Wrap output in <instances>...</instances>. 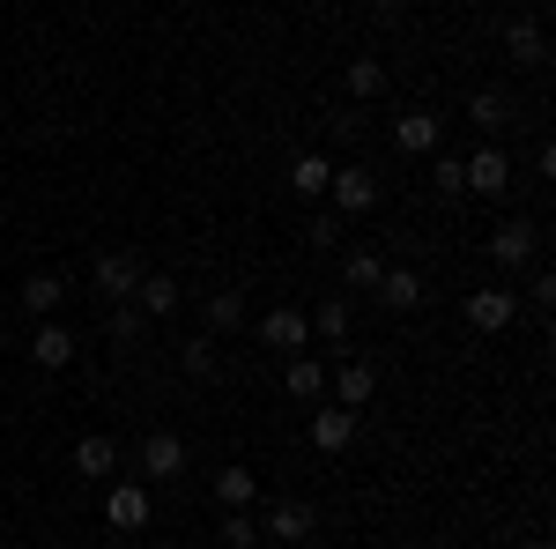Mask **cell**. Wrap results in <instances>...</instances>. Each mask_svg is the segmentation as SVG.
I'll return each instance as SVG.
<instances>
[{"mask_svg":"<svg viewBox=\"0 0 556 549\" xmlns=\"http://www.w3.org/2000/svg\"><path fill=\"white\" fill-rule=\"evenodd\" d=\"M208 335H245V297L238 290H208Z\"/></svg>","mask_w":556,"mask_h":549,"instance_id":"ffe728a7","label":"cell"},{"mask_svg":"<svg viewBox=\"0 0 556 549\" xmlns=\"http://www.w3.org/2000/svg\"><path fill=\"white\" fill-rule=\"evenodd\" d=\"M134 304L149 312V327H164L178 304H186V290H178V275H156V267H149V275H141V290H134Z\"/></svg>","mask_w":556,"mask_h":549,"instance_id":"30bf717a","label":"cell"},{"mask_svg":"<svg viewBox=\"0 0 556 549\" xmlns=\"http://www.w3.org/2000/svg\"><path fill=\"white\" fill-rule=\"evenodd\" d=\"M334 230H342V215H312V230H304V238H312V246H334Z\"/></svg>","mask_w":556,"mask_h":549,"instance_id":"4dcf8cb0","label":"cell"},{"mask_svg":"<svg viewBox=\"0 0 556 549\" xmlns=\"http://www.w3.org/2000/svg\"><path fill=\"white\" fill-rule=\"evenodd\" d=\"M513 320H519L513 290H497V283H490V290H475V297H468V327H475V335H505Z\"/></svg>","mask_w":556,"mask_h":549,"instance_id":"ba28073f","label":"cell"},{"mask_svg":"<svg viewBox=\"0 0 556 549\" xmlns=\"http://www.w3.org/2000/svg\"><path fill=\"white\" fill-rule=\"evenodd\" d=\"M156 520V490L149 483H112V498H104V527L112 535H141Z\"/></svg>","mask_w":556,"mask_h":549,"instance_id":"6da1fadb","label":"cell"},{"mask_svg":"<svg viewBox=\"0 0 556 549\" xmlns=\"http://www.w3.org/2000/svg\"><path fill=\"white\" fill-rule=\"evenodd\" d=\"M0 542H8V520H0Z\"/></svg>","mask_w":556,"mask_h":549,"instance_id":"1f68e13d","label":"cell"},{"mask_svg":"<svg viewBox=\"0 0 556 549\" xmlns=\"http://www.w3.org/2000/svg\"><path fill=\"white\" fill-rule=\"evenodd\" d=\"M156 549H178V542H156Z\"/></svg>","mask_w":556,"mask_h":549,"instance_id":"836d02e7","label":"cell"},{"mask_svg":"<svg viewBox=\"0 0 556 549\" xmlns=\"http://www.w3.org/2000/svg\"><path fill=\"white\" fill-rule=\"evenodd\" d=\"M460 164H468V194H513V157H505L497 141H482Z\"/></svg>","mask_w":556,"mask_h":549,"instance_id":"52a82bcc","label":"cell"},{"mask_svg":"<svg viewBox=\"0 0 556 549\" xmlns=\"http://www.w3.org/2000/svg\"><path fill=\"white\" fill-rule=\"evenodd\" d=\"M178 364H186L193 379H208V372H215V335H186V349H178Z\"/></svg>","mask_w":556,"mask_h":549,"instance_id":"f1b7e54d","label":"cell"},{"mask_svg":"<svg viewBox=\"0 0 556 549\" xmlns=\"http://www.w3.org/2000/svg\"><path fill=\"white\" fill-rule=\"evenodd\" d=\"M253 520H260V535H267V542H304V535L319 527V512L304 506V498H282V506L253 512Z\"/></svg>","mask_w":556,"mask_h":549,"instance_id":"8992f818","label":"cell"},{"mask_svg":"<svg viewBox=\"0 0 556 549\" xmlns=\"http://www.w3.org/2000/svg\"><path fill=\"white\" fill-rule=\"evenodd\" d=\"M260 341H267V349H282V357H298L304 341H312V320H304V312H290V304H275V312L260 320Z\"/></svg>","mask_w":556,"mask_h":549,"instance_id":"8fae6325","label":"cell"},{"mask_svg":"<svg viewBox=\"0 0 556 549\" xmlns=\"http://www.w3.org/2000/svg\"><path fill=\"white\" fill-rule=\"evenodd\" d=\"M215 506H223V512H253L260 506L253 467H215Z\"/></svg>","mask_w":556,"mask_h":549,"instance_id":"e0dca14e","label":"cell"},{"mask_svg":"<svg viewBox=\"0 0 556 549\" xmlns=\"http://www.w3.org/2000/svg\"><path fill=\"white\" fill-rule=\"evenodd\" d=\"M371 394H379V372H371V364H342V372H334V401H342V409H364Z\"/></svg>","mask_w":556,"mask_h":549,"instance_id":"d4e9b609","label":"cell"},{"mask_svg":"<svg viewBox=\"0 0 556 549\" xmlns=\"http://www.w3.org/2000/svg\"><path fill=\"white\" fill-rule=\"evenodd\" d=\"M30 357H38V372H67V364H75V335H67L60 320H38V335H30Z\"/></svg>","mask_w":556,"mask_h":549,"instance_id":"5bb4252c","label":"cell"},{"mask_svg":"<svg viewBox=\"0 0 556 549\" xmlns=\"http://www.w3.org/2000/svg\"><path fill=\"white\" fill-rule=\"evenodd\" d=\"M75 475H83V483H112V475H119V438H112V431H89L83 446H75Z\"/></svg>","mask_w":556,"mask_h":549,"instance_id":"9c48e42d","label":"cell"},{"mask_svg":"<svg viewBox=\"0 0 556 549\" xmlns=\"http://www.w3.org/2000/svg\"><path fill=\"white\" fill-rule=\"evenodd\" d=\"M186 475V438L178 431H149L141 438V483H178Z\"/></svg>","mask_w":556,"mask_h":549,"instance_id":"5b68a950","label":"cell"},{"mask_svg":"<svg viewBox=\"0 0 556 549\" xmlns=\"http://www.w3.org/2000/svg\"><path fill=\"white\" fill-rule=\"evenodd\" d=\"M379 275H386V253H371V246H364V253H349V260H342V283H349V290H371Z\"/></svg>","mask_w":556,"mask_h":549,"instance_id":"4316f807","label":"cell"},{"mask_svg":"<svg viewBox=\"0 0 556 549\" xmlns=\"http://www.w3.org/2000/svg\"><path fill=\"white\" fill-rule=\"evenodd\" d=\"M505 52H513L519 67H542V60H549V38H542V23H534V15H519L513 30H505Z\"/></svg>","mask_w":556,"mask_h":549,"instance_id":"ac0fdd59","label":"cell"},{"mask_svg":"<svg viewBox=\"0 0 556 549\" xmlns=\"http://www.w3.org/2000/svg\"><path fill=\"white\" fill-rule=\"evenodd\" d=\"M60 297H67L60 275H23V312H30V320H52V312H60Z\"/></svg>","mask_w":556,"mask_h":549,"instance_id":"603a6c76","label":"cell"},{"mask_svg":"<svg viewBox=\"0 0 556 549\" xmlns=\"http://www.w3.org/2000/svg\"><path fill=\"white\" fill-rule=\"evenodd\" d=\"M223 542L230 549H260V520L253 512H223Z\"/></svg>","mask_w":556,"mask_h":549,"instance_id":"f546056e","label":"cell"},{"mask_svg":"<svg viewBox=\"0 0 556 549\" xmlns=\"http://www.w3.org/2000/svg\"><path fill=\"white\" fill-rule=\"evenodd\" d=\"M141 253H97V267H89V283H97V297H112V304H127L134 290H141Z\"/></svg>","mask_w":556,"mask_h":549,"instance_id":"277c9868","label":"cell"},{"mask_svg":"<svg viewBox=\"0 0 556 549\" xmlns=\"http://www.w3.org/2000/svg\"><path fill=\"white\" fill-rule=\"evenodd\" d=\"M393 149L401 157H438V120L430 112H401L393 120Z\"/></svg>","mask_w":556,"mask_h":549,"instance_id":"2e32d148","label":"cell"},{"mask_svg":"<svg viewBox=\"0 0 556 549\" xmlns=\"http://www.w3.org/2000/svg\"><path fill=\"white\" fill-rule=\"evenodd\" d=\"M386 89H393L386 60H349V67H342V97H356V104H379Z\"/></svg>","mask_w":556,"mask_h":549,"instance_id":"9a60e30c","label":"cell"},{"mask_svg":"<svg viewBox=\"0 0 556 549\" xmlns=\"http://www.w3.org/2000/svg\"><path fill=\"white\" fill-rule=\"evenodd\" d=\"M104 335L119 341V349H134V341L149 335V312H141L134 297H127V304H112V320H104Z\"/></svg>","mask_w":556,"mask_h":549,"instance_id":"484cf974","label":"cell"},{"mask_svg":"<svg viewBox=\"0 0 556 549\" xmlns=\"http://www.w3.org/2000/svg\"><path fill=\"white\" fill-rule=\"evenodd\" d=\"M468 120L482 134H505V127H513V97H505V89H475V97H468Z\"/></svg>","mask_w":556,"mask_h":549,"instance_id":"d6986e66","label":"cell"},{"mask_svg":"<svg viewBox=\"0 0 556 549\" xmlns=\"http://www.w3.org/2000/svg\"><path fill=\"white\" fill-rule=\"evenodd\" d=\"M534 246H542V230H534V223H527V215H505V223H497V230H490V260H497V267H505V275H519V267H527V260H534Z\"/></svg>","mask_w":556,"mask_h":549,"instance_id":"3957f363","label":"cell"},{"mask_svg":"<svg viewBox=\"0 0 556 549\" xmlns=\"http://www.w3.org/2000/svg\"><path fill=\"white\" fill-rule=\"evenodd\" d=\"M327 178H334V157H312V149H304L298 164H290V194L319 201V194H327Z\"/></svg>","mask_w":556,"mask_h":549,"instance_id":"44dd1931","label":"cell"},{"mask_svg":"<svg viewBox=\"0 0 556 549\" xmlns=\"http://www.w3.org/2000/svg\"><path fill=\"white\" fill-rule=\"evenodd\" d=\"M282 394H290V401H319V394H327V364H319V357H290Z\"/></svg>","mask_w":556,"mask_h":549,"instance_id":"cb8c5ba5","label":"cell"},{"mask_svg":"<svg viewBox=\"0 0 556 549\" xmlns=\"http://www.w3.org/2000/svg\"><path fill=\"white\" fill-rule=\"evenodd\" d=\"M327 194H334V215H342V223L349 215H371L379 209V171L371 164H342L334 178H327Z\"/></svg>","mask_w":556,"mask_h":549,"instance_id":"7a4b0ae2","label":"cell"},{"mask_svg":"<svg viewBox=\"0 0 556 549\" xmlns=\"http://www.w3.org/2000/svg\"><path fill=\"white\" fill-rule=\"evenodd\" d=\"M527 549H549V542H527Z\"/></svg>","mask_w":556,"mask_h":549,"instance_id":"d6a6232c","label":"cell"},{"mask_svg":"<svg viewBox=\"0 0 556 549\" xmlns=\"http://www.w3.org/2000/svg\"><path fill=\"white\" fill-rule=\"evenodd\" d=\"M349 327H356V320H349V297H327V304L312 312V335L327 341V349H349Z\"/></svg>","mask_w":556,"mask_h":549,"instance_id":"7402d4cb","label":"cell"},{"mask_svg":"<svg viewBox=\"0 0 556 549\" xmlns=\"http://www.w3.org/2000/svg\"><path fill=\"white\" fill-rule=\"evenodd\" d=\"M430 186H438L445 201H460V194H468V164H460V157H438V164H430Z\"/></svg>","mask_w":556,"mask_h":549,"instance_id":"83f0119b","label":"cell"},{"mask_svg":"<svg viewBox=\"0 0 556 549\" xmlns=\"http://www.w3.org/2000/svg\"><path fill=\"white\" fill-rule=\"evenodd\" d=\"M312 446H319V453H349V446H356V409H342V401L319 409V416H312Z\"/></svg>","mask_w":556,"mask_h":549,"instance_id":"4fadbf2b","label":"cell"},{"mask_svg":"<svg viewBox=\"0 0 556 549\" xmlns=\"http://www.w3.org/2000/svg\"><path fill=\"white\" fill-rule=\"evenodd\" d=\"M371 297H379L386 312H416V304H424V275H416V267H386L379 283H371Z\"/></svg>","mask_w":556,"mask_h":549,"instance_id":"7c38bea8","label":"cell"}]
</instances>
